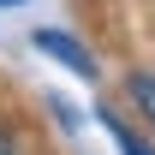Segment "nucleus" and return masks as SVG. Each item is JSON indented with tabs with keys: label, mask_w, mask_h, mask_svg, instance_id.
Wrapping results in <instances>:
<instances>
[{
	"label": "nucleus",
	"mask_w": 155,
	"mask_h": 155,
	"mask_svg": "<svg viewBox=\"0 0 155 155\" xmlns=\"http://www.w3.org/2000/svg\"><path fill=\"white\" fill-rule=\"evenodd\" d=\"M0 155H18V131H12L6 119H0Z\"/></svg>",
	"instance_id": "obj_4"
},
{
	"label": "nucleus",
	"mask_w": 155,
	"mask_h": 155,
	"mask_svg": "<svg viewBox=\"0 0 155 155\" xmlns=\"http://www.w3.org/2000/svg\"><path fill=\"white\" fill-rule=\"evenodd\" d=\"M125 101L137 107L143 125H155V72H125Z\"/></svg>",
	"instance_id": "obj_3"
},
{
	"label": "nucleus",
	"mask_w": 155,
	"mask_h": 155,
	"mask_svg": "<svg viewBox=\"0 0 155 155\" xmlns=\"http://www.w3.org/2000/svg\"><path fill=\"white\" fill-rule=\"evenodd\" d=\"M12 6H24V0H0V12H12Z\"/></svg>",
	"instance_id": "obj_5"
},
{
	"label": "nucleus",
	"mask_w": 155,
	"mask_h": 155,
	"mask_svg": "<svg viewBox=\"0 0 155 155\" xmlns=\"http://www.w3.org/2000/svg\"><path fill=\"white\" fill-rule=\"evenodd\" d=\"M30 48H36V54H48V60H60V66H66L72 78H84V84H96V78H101L96 54H90L72 30H54V24H48V30H36V36H30Z\"/></svg>",
	"instance_id": "obj_1"
},
{
	"label": "nucleus",
	"mask_w": 155,
	"mask_h": 155,
	"mask_svg": "<svg viewBox=\"0 0 155 155\" xmlns=\"http://www.w3.org/2000/svg\"><path fill=\"white\" fill-rule=\"evenodd\" d=\"M149 12H155V6H149Z\"/></svg>",
	"instance_id": "obj_6"
},
{
	"label": "nucleus",
	"mask_w": 155,
	"mask_h": 155,
	"mask_svg": "<svg viewBox=\"0 0 155 155\" xmlns=\"http://www.w3.org/2000/svg\"><path fill=\"white\" fill-rule=\"evenodd\" d=\"M96 125H101L107 137H114V149H119V155H155V143H149V137H137L131 125H125V119L114 114V107H96Z\"/></svg>",
	"instance_id": "obj_2"
}]
</instances>
